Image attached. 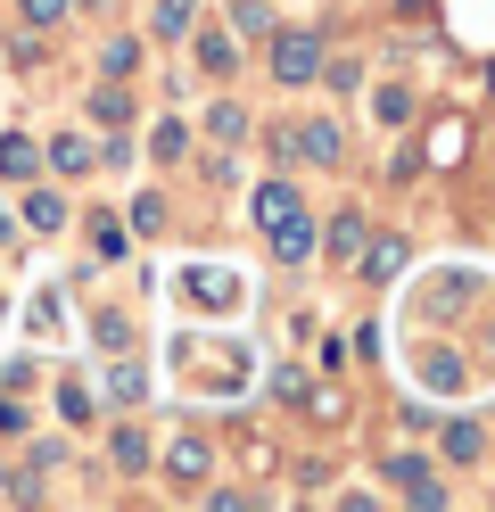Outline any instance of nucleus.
<instances>
[{"label":"nucleus","instance_id":"f257e3e1","mask_svg":"<svg viewBox=\"0 0 495 512\" xmlns=\"http://www.w3.org/2000/svg\"><path fill=\"white\" fill-rule=\"evenodd\" d=\"M273 75H281V83H314V75H322V42H314V34H281V42H273Z\"/></svg>","mask_w":495,"mask_h":512},{"label":"nucleus","instance_id":"f03ea898","mask_svg":"<svg viewBox=\"0 0 495 512\" xmlns=\"http://www.w3.org/2000/svg\"><path fill=\"white\" fill-rule=\"evenodd\" d=\"M264 232H273V256H281V265H297V256H314V215H306V199H297L289 215H273Z\"/></svg>","mask_w":495,"mask_h":512},{"label":"nucleus","instance_id":"7ed1b4c3","mask_svg":"<svg viewBox=\"0 0 495 512\" xmlns=\"http://www.w3.org/2000/svg\"><path fill=\"white\" fill-rule=\"evenodd\" d=\"M388 479H396V488H405L413 504H446V488L429 479V463H421V455H396V463H388Z\"/></svg>","mask_w":495,"mask_h":512},{"label":"nucleus","instance_id":"20e7f679","mask_svg":"<svg viewBox=\"0 0 495 512\" xmlns=\"http://www.w3.org/2000/svg\"><path fill=\"white\" fill-rule=\"evenodd\" d=\"M297 157H314V166H339V124H297Z\"/></svg>","mask_w":495,"mask_h":512},{"label":"nucleus","instance_id":"39448f33","mask_svg":"<svg viewBox=\"0 0 495 512\" xmlns=\"http://www.w3.org/2000/svg\"><path fill=\"white\" fill-rule=\"evenodd\" d=\"M165 471H174L182 488H198V479H207V446H198V438H182L174 455H165Z\"/></svg>","mask_w":495,"mask_h":512},{"label":"nucleus","instance_id":"423d86ee","mask_svg":"<svg viewBox=\"0 0 495 512\" xmlns=\"http://www.w3.org/2000/svg\"><path fill=\"white\" fill-rule=\"evenodd\" d=\"M363 273H372V281H396V273H405V240H380V248H363Z\"/></svg>","mask_w":495,"mask_h":512},{"label":"nucleus","instance_id":"0eeeda50","mask_svg":"<svg viewBox=\"0 0 495 512\" xmlns=\"http://www.w3.org/2000/svg\"><path fill=\"white\" fill-rule=\"evenodd\" d=\"M25 223H33V232H58V223H66V199H58V190H33V199H25Z\"/></svg>","mask_w":495,"mask_h":512},{"label":"nucleus","instance_id":"6e6552de","mask_svg":"<svg viewBox=\"0 0 495 512\" xmlns=\"http://www.w3.org/2000/svg\"><path fill=\"white\" fill-rule=\"evenodd\" d=\"M33 166H42V157H33V149H25L17 133H9V141H0V182H25Z\"/></svg>","mask_w":495,"mask_h":512},{"label":"nucleus","instance_id":"1a4fd4ad","mask_svg":"<svg viewBox=\"0 0 495 512\" xmlns=\"http://www.w3.org/2000/svg\"><path fill=\"white\" fill-rule=\"evenodd\" d=\"M462 141H471V124H462V116H446L438 133H429V157H438V166H446V157H462Z\"/></svg>","mask_w":495,"mask_h":512},{"label":"nucleus","instance_id":"9d476101","mask_svg":"<svg viewBox=\"0 0 495 512\" xmlns=\"http://www.w3.org/2000/svg\"><path fill=\"white\" fill-rule=\"evenodd\" d=\"M99 67H108V75H141V42H108V50H99Z\"/></svg>","mask_w":495,"mask_h":512},{"label":"nucleus","instance_id":"9b49d317","mask_svg":"<svg viewBox=\"0 0 495 512\" xmlns=\"http://www.w3.org/2000/svg\"><path fill=\"white\" fill-rule=\"evenodd\" d=\"M58 413H66V422H91V389H83V380H58Z\"/></svg>","mask_w":495,"mask_h":512},{"label":"nucleus","instance_id":"f8f14e48","mask_svg":"<svg viewBox=\"0 0 495 512\" xmlns=\"http://www.w3.org/2000/svg\"><path fill=\"white\" fill-rule=\"evenodd\" d=\"M50 166H58V174H91V166H99V157H91L83 141H50Z\"/></svg>","mask_w":495,"mask_h":512},{"label":"nucleus","instance_id":"ddd939ff","mask_svg":"<svg viewBox=\"0 0 495 512\" xmlns=\"http://www.w3.org/2000/svg\"><path fill=\"white\" fill-rule=\"evenodd\" d=\"M289 207H297L289 182H264V190H256V223H273V215H289Z\"/></svg>","mask_w":495,"mask_h":512},{"label":"nucleus","instance_id":"4468645a","mask_svg":"<svg viewBox=\"0 0 495 512\" xmlns=\"http://www.w3.org/2000/svg\"><path fill=\"white\" fill-rule=\"evenodd\" d=\"M141 389H149L141 364H116V372H108V397H116V405H141Z\"/></svg>","mask_w":495,"mask_h":512},{"label":"nucleus","instance_id":"2eb2a0df","mask_svg":"<svg viewBox=\"0 0 495 512\" xmlns=\"http://www.w3.org/2000/svg\"><path fill=\"white\" fill-rule=\"evenodd\" d=\"M231 58H240V50H231L223 34H198V67H207V75H231Z\"/></svg>","mask_w":495,"mask_h":512},{"label":"nucleus","instance_id":"dca6fc26","mask_svg":"<svg viewBox=\"0 0 495 512\" xmlns=\"http://www.w3.org/2000/svg\"><path fill=\"white\" fill-rule=\"evenodd\" d=\"M479 446H487V438H479V422H446V455H454V463H471Z\"/></svg>","mask_w":495,"mask_h":512},{"label":"nucleus","instance_id":"f3484780","mask_svg":"<svg viewBox=\"0 0 495 512\" xmlns=\"http://www.w3.org/2000/svg\"><path fill=\"white\" fill-rule=\"evenodd\" d=\"M207 133H215V141H240V133H248V116L223 100V108H207Z\"/></svg>","mask_w":495,"mask_h":512},{"label":"nucleus","instance_id":"a211bd4d","mask_svg":"<svg viewBox=\"0 0 495 512\" xmlns=\"http://www.w3.org/2000/svg\"><path fill=\"white\" fill-rule=\"evenodd\" d=\"M116 463L124 471H149V438L141 430H116Z\"/></svg>","mask_w":495,"mask_h":512},{"label":"nucleus","instance_id":"6ab92c4d","mask_svg":"<svg viewBox=\"0 0 495 512\" xmlns=\"http://www.w3.org/2000/svg\"><path fill=\"white\" fill-rule=\"evenodd\" d=\"M355 248H363V223L339 215V223H330V256H355Z\"/></svg>","mask_w":495,"mask_h":512},{"label":"nucleus","instance_id":"aec40b11","mask_svg":"<svg viewBox=\"0 0 495 512\" xmlns=\"http://www.w3.org/2000/svg\"><path fill=\"white\" fill-rule=\"evenodd\" d=\"M25 17L33 25H66V17H75V0H25Z\"/></svg>","mask_w":495,"mask_h":512},{"label":"nucleus","instance_id":"412c9836","mask_svg":"<svg viewBox=\"0 0 495 512\" xmlns=\"http://www.w3.org/2000/svg\"><path fill=\"white\" fill-rule=\"evenodd\" d=\"M231 25H240V34H264L273 17H264V0H231Z\"/></svg>","mask_w":495,"mask_h":512},{"label":"nucleus","instance_id":"4be33fe9","mask_svg":"<svg viewBox=\"0 0 495 512\" xmlns=\"http://www.w3.org/2000/svg\"><path fill=\"white\" fill-rule=\"evenodd\" d=\"M372 108H380V124H405V116H413V91H380Z\"/></svg>","mask_w":495,"mask_h":512},{"label":"nucleus","instance_id":"5701e85b","mask_svg":"<svg viewBox=\"0 0 495 512\" xmlns=\"http://www.w3.org/2000/svg\"><path fill=\"white\" fill-rule=\"evenodd\" d=\"M182 141H190L182 124H157V133H149V157H182Z\"/></svg>","mask_w":495,"mask_h":512},{"label":"nucleus","instance_id":"b1692460","mask_svg":"<svg viewBox=\"0 0 495 512\" xmlns=\"http://www.w3.org/2000/svg\"><path fill=\"white\" fill-rule=\"evenodd\" d=\"M157 34H190V0H165V9H157Z\"/></svg>","mask_w":495,"mask_h":512},{"label":"nucleus","instance_id":"393cba45","mask_svg":"<svg viewBox=\"0 0 495 512\" xmlns=\"http://www.w3.org/2000/svg\"><path fill=\"white\" fill-rule=\"evenodd\" d=\"M124 116H132V100H124V91L108 83V91H99V124H124Z\"/></svg>","mask_w":495,"mask_h":512},{"label":"nucleus","instance_id":"a878e982","mask_svg":"<svg viewBox=\"0 0 495 512\" xmlns=\"http://www.w3.org/2000/svg\"><path fill=\"white\" fill-rule=\"evenodd\" d=\"M0 240H9V215H0Z\"/></svg>","mask_w":495,"mask_h":512}]
</instances>
